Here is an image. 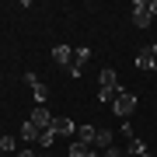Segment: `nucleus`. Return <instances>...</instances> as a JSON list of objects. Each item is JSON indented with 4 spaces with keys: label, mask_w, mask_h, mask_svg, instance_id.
Listing matches in <instances>:
<instances>
[{
    "label": "nucleus",
    "mask_w": 157,
    "mask_h": 157,
    "mask_svg": "<svg viewBox=\"0 0 157 157\" xmlns=\"http://www.w3.org/2000/svg\"><path fill=\"white\" fill-rule=\"evenodd\" d=\"M115 98L119 94H112V91H98V101H101V105H115Z\"/></svg>",
    "instance_id": "nucleus-15"
},
{
    "label": "nucleus",
    "mask_w": 157,
    "mask_h": 157,
    "mask_svg": "<svg viewBox=\"0 0 157 157\" xmlns=\"http://www.w3.org/2000/svg\"><path fill=\"white\" fill-rule=\"evenodd\" d=\"M119 77H115V70L112 67H101V73H98V91H112V94H119Z\"/></svg>",
    "instance_id": "nucleus-3"
},
{
    "label": "nucleus",
    "mask_w": 157,
    "mask_h": 157,
    "mask_svg": "<svg viewBox=\"0 0 157 157\" xmlns=\"http://www.w3.org/2000/svg\"><path fill=\"white\" fill-rule=\"evenodd\" d=\"M150 49H154V59H157V42H154V45H150Z\"/></svg>",
    "instance_id": "nucleus-20"
},
{
    "label": "nucleus",
    "mask_w": 157,
    "mask_h": 157,
    "mask_svg": "<svg viewBox=\"0 0 157 157\" xmlns=\"http://www.w3.org/2000/svg\"><path fill=\"white\" fill-rule=\"evenodd\" d=\"M112 140H115V133H112V129H98L94 147H98V150H108V147H112Z\"/></svg>",
    "instance_id": "nucleus-10"
},
{
    "label": "nucleus",
    "mask_w": 157,
    "mask_h": 157,
    "mask_svg": "<svg viewBox=\"0 0 157 157\" xmlns=\"http://www.w3.org/2000/svg\"><path fill=\"white\" fill-rule=\"evenodd\" d=\"M32 98H35V105H45V98H49V87H45L42 80H39V84L32 87Z\"/></svg>",
    "instance_id": "nucleus-13"
},
{
    "label": "nucleus",
    "mask_w": 157,
    "mask_h": 157,
    "mask_svg": "<svg viewBox=\"0 0 157 157\" xmlns=\"http://www.w3.org/2000/svg\"><path fill=\"white\" fill-rule=\"evenodd\" d=\"M21 80H25V84H28V87H35V84H39V80H42V77H39V73H32V70H28V73H25Z\"/></svg>",
    "instance_id": "nucleus-16"
},
{
    "label": "nucleus",
    "mask_w": 157,
    "mask_h": 157,
    "mask_svg": "<svg viewBox=\"0 0 157 157\" xmlns=\"http://www.w3.org/2000/svg\"><path fill=\"white\" fill-rule=\"evenodd\" d=\"M14 147H17L14 136H4V140H0V150H14Z\"/></svg>",
    "instance_id": "nucleus-17"
},
{
    "label": "nucleus",
    "mask_w": 157,
    "mask_h": 157,
    "mask_svg": "<svg viewBox=\"0 0 157 157\" xmlns=\"http://www.w3.org/2000/svg\"><path fill=\"white\" fill-rule=\"evenodd\" d=\"M17 157H42L39 150H17Z\"/></svg>",
    "instance_id": "nucleus-18"
},
{
    "label": "nucleus",
    "mask_w": 157,
    "mask_h": 157,
    "mask_svg": "<svg viewBox=\"0 0 157 157\" xmlns=\"http://www.w3.org/2000/svg\"><path fill=\"white\" fill-rule=\"evenodd\" d=\"M0 140H4V136H0Z\"/></svg>",
    "instance_id": "nucleus-23"
},
{
    "label": "nucleus",
    "mask_w": 157,
    "mask_h": 157,
    "mask_svg": "<svg viewBox=\"0 0 157 157\" xmlns=\"http://www.w3.org/2000/svg\"><path fill=\"white\" fill-rule=\"evenodd\" d=\"M133 25L136 28H150V21H154V14H150V7H147V0H133Z\"/></svg>",
    "instance_id": "nucleus-2"
},
{
    "label": "nucleus",
    "mask_w": 157,
    "mask_h": 157,
    "mask_svg": "<svg viewBox=\"0 0 157 157\" xmlns=\"http://www.w3.org/2000/svg\"><path fill=\"white\" fill-rule=\"evenodd\" d=\"M147 7H150V14L157 17V0H147Z\"/></svg>",
    "instance_id": "nucleus-19"
},
{
    "label": "nucleus",
    "mask_w": 157,
    "mask_h": 157,
    "mask_svg": "<svg viewBox=\"0 0 157 157\" xmlns=\"http://www.w3.org/2000/svg\"><path fill=\"white\" fill-rule=\"evenodd\" d=\"M136 67H140V70H157V59H154V49H150V45L136 52Z\"/></svg>",
    "instance_id": "nucleus-6"
},
{
    "label": "nucleus",
    "mask_w": 157,
    "mask_h": 157,
    "mask_svg": "<svg viewBox=\"0 0 157 157\" xmlns=\"http://www.w3.org/2000/svg\"><path fill=\"white\" fill-rule=\"evenodd\" d=\"M140 154H147V143L133 136V140H129V157H140Z\"/></svg>",
    "instance_id": "nucleus-14"
},
{
    "label": "nucleus",
    "mask_w": 157,
    "mask_h": 157,
    "mask_svg": "<svg viewBox=\"0 0 157 157\" xmlns=\"http://www.w3.org/2000/svg\"><path fill=\"white\" fill-rule=\"evenodd\" d=\"M52 59H56L59 67H70L73 63V49L70 45H52Z\"/></svg>",
    "instance_id": "nucleus-8"
},
{
    "label": "nucleus",
    "mask_w": 157,
    "mask_h": 157,
    "mask_svg": "<svg viewBox=\"0 0 157 157\" xmlns=\"http://www.w3.org/2000/svg\"><path fill=\"white\" fill-rule=\"evenodd\" d=\"M52 119H56V115H52L45 105H35V108H32V115H28V122H35L39 129H49V126H52Z\"/></svg>",
    "instance_id": "nucleus-4"
},
{
    "label": "nucleus",
    "mask_w": 157,
    "mask_h": 157,
    "mask_svg": "<svg viewBox=\"0 0 157 157\" xmlns=\"http://www.w3.org/2000/svg\"><path fill=\"white\" fill-rule=\"evenodd\" d=\"M52 143H56V133H52V126H49V129H42V133H39V147H42V150H49Z\"/></svg>",
    "instance_id": "nucleus-12"
},
{
    "label": "nucleus",
    "mask_w": 157,
    "mask_h": 157,
    "mask_svg": "<svg viewBox=\"0 0 157 157\" xmlns=\"http://www.w3.org/2000/svg\"><path fill=\"white\" fill-rule=\"evenodd\" d=\"M52 133H56V136H70V140H73L77 126H73V119H67V115H56V119H52Z\"/></svg>",
    "instance_id": "nucleus-5"
},
{
    "label": "nucleus",
    "mask_w": 157,
    "mask_h": 157,
    "mask_svg": "<svg viewBox=\"0 0 157 157\" xmlns=\"http://www.w3.org/2000/svg\"><path fill=\"white\" fill-rule=\"evenodd\" d=\"M94 136H98V129H94V126H87V122H84V126H77V140H80V143L94 147Z\"/></svg>",
    "instance_id": "nucleus-9"
},
{
    "label": "nucleus",
    "mask_w": 157,
    "mask_h": 157,
    "mask_svg": "<svg viewBox=\"0 0 157 157\" xmlns=\"http://www.w3.org/2000/svg\"><path fill=\"white\" fill-rule=\"evenodd\" d=\"M39 133H42V129L35 126V122H25V126H21V136H25V143H39Z\"/></svg>",
    "instance_id": "nucleus-11"
},
{
    "label": "nucleus",
    "mask_w": 157,
    "mask_h": 157,
    "mask_svg": "<svg viewBox=\"0 0 157 157\" xmlns=\"http://www.w3.org/2000/svg\"><path fill=\"white\" fill-rule=\"evenodd\" d=\"M67 154H70V157H94L98 150H94V147H87V143H80V140H70Z\"/></svg>",
    "instance_id": "nucleus-7"
},
{
    "label": "nucleus",
    "mask_w": 157,
    "mask_h": 157,
    "mask_svg": "<svg viewBox=\"0 0 157 157\" xmlns=\"http://www.w3.org/2000/svg\"><path fill=\"white\" fill-rule=\"evenodd\" d=\"M140 157H154V154H150V150H147V154H140Z\"/></svg>",
    "instance_id": "nucleus-21"
},
{
    "label": "nucleus",
    "mask_w": 157,
    "mask_h": 157,
    "mask_svg": "<svg viewBox=\"0 0 157 157\" xmlns=\"http://www.w3.org/2000/svg\"><path fill=\"white\" fill-rule=\"evenodd\" d=\"M112 112L119 115V119H129L136 112V94H129L126 87H119V98H115V105H112Z\"/></svg>",
    "instance_id": "nucleus-1"
},
{
    "label": "nucleus",
    "mask_w": 157,
    "mask_h": 157,
    "mask_svg": "<svg viewBox=\"0 0 157 157\" xmlns=\"http://www.w3.org/2000/svg\"><path fill=\"white\" fill-rule=\"evenodd\" d=\"M42 157H49V154H42Z\"/></svg>",
    "instance_id": "nucleus-22"
}]
</instances>
